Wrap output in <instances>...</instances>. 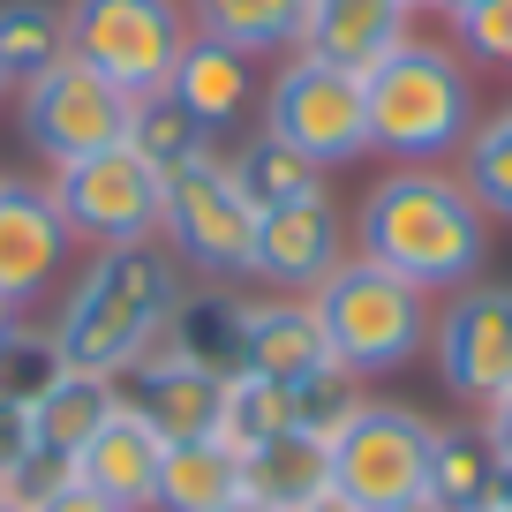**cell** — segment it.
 <instances>
[{
    "instance_id": "cell-1",
    "label": "cell",
    "mask_w": 512,
    "mask_h": 512,
    "mask_svg": "<svg viewBox=\"0 0 512 512\" xmlns=\"http://www.w3.org/2000/svg\"><path fill=\"white\" fill-rule=\"evenodd\" d=\"M354 256L384 264L422 294H460L490 264V211L452 166H392L354 204Z\"/></svg>"
},
{
    "instance_id": "cell-2",
    "label": "cell",
    "mask_w": 512,
    "mask_h": 512,
    "mask_svg": "<svg viewBox=\"0 0 512 512\" xmlns=\"http://www.w3.org/2000/svg\"><path fill=\"white\" fill-rule=\"evenodd\" d=\"M181 287H189V272L166 256V241L91 249V256H83V272H68L46 339H53V354H61L68 369H91V377L121 384L128 369L159 347Z\"/></svg>"
},
{
    "instance_id": "cell-3",
    "label": "cell",
    "mask_w": 512,
    "mask_h": 512,
    "mask_svg": "<svg viewBox=\"0 0 512 512\" xmlns=\"http://www.w3.org/2000/svg\"><path fill=\"white\" fill-rule=\"evenodd\" d=\"M362 106H369V151L392 166L460 159L482 121L475 68L445 38H400L377 68H362Z\"/></svg>"
},
{
    "instance_id": "cell-4",
    "label": "cell",
    "mask_w": 512,
    "mask_h": 512,
    "mask_svg": "<svg viewBox=\"0 0 512 512\" xmlns=\"http://www.w3.org/2000/svg\"><path fill=\"white\" fill-rule=\"evenodd\" d=\"M309 309H317V324H324L332 369H347L354 384L392 377V369H407L415 354H430V317H437L430 294L392 279L384 264H369V256H347V264L309 294Z\"/></svg>"
},
{
    "instance_id": "cell-5",
    "label": "cell",
    "mask_w": 512,
    "mask_h": 512,
    "mask_svg": "<svg viewBox=\"0 0 512 512\" xmlns=\"http://www.w3.org/2000/svg\"><path fill=\"white\" fill-rule=\"evenodd\" d=\"M68 61L98 68L121 98H159L189 53V0H61Z\"/></svg>"
},
{
    "instance_id": "cell-6",
    "label": "cell",
    "mask_w": 512,
    "mask_h": 512,
    "mask_svg": "<svg viewBox=\"0 0 512 512\" xmlns=\"http://www.w3.org/2000/svg\"><path fill=\"white\" fill-rule=\"evenodd\" d=\"M437 422L407 400H362L332 430V490L362 512H415L430 490Z\"/></svg>"
},
{
    "instance_id": "cell-7",
    "label": "cell",
    "mask_w": 512,
    "mask_h": 512,
    "mask_svg": "<svg viewBox=\"0 0 512 512\" xmlns=\"http://www.w3.org/2000/svg\"><path fill=\"white\" fill-rule=\"evenodd\" d=\"M256 106H264V136L302 151L324 174L347 159H369V106H362V76L354 68H332L317 53H287Z\"/></svg>"
},
{
    "instance_id": "cell-8",
    "label": "cell",
    "mask_w": 512,
    "mask_h": 512,
    "mask_svg": "<svg viewBox=\"0 0 512 512\" xmlns=\"http://www.w3.org/2000/svg\"><path fill=\"white\" fill-rule=\"evenodd\" d=\"M159 241L181 272H196L204 287H226V279H249V256H256V211L241 204L226 159L181 166L166 174V219H159Z\"/></svg>"
},
{
    "instance_id": "cell-9",
    "label": "cell",
    "mask_w": 512,
    "mask_h": 512,
    "mask_svg": "<svg viewBox=\"0 0 512 512\" xmlns=\"http://www.w3.org/2000/svg\"><path fill=\"white\" fill-rule=\"evenodd\" d=\"M46 189H53V204H61L76 249H136V241H159L166 174H151L128 144L98 151V159L61 166Z\"/></svg>"
},
{
    "instance_id": "cell-10",
    "label": "cell",
    "mask_w": 512,
    "mask_h": 512,
    "mask_svg": "<svg viewBox=\"0 0 512 512\" xmlns=\"http://www.w3.org/2000/svg\"><path fill=\"white\" fill-rule=\"evenodd\" d=\"M128 106L136 98H121L98 68L83 61H53L46 76L16 83V121H23V144L46 159V174H61V166L76 159H98V151H113L128 136Z\"/></svg>"
},
{
    "instance_id": "cell-11",
    "label": "cell",
    "mask_w": 512,
    "mask_h": 512,
    "mask_svg": "<svg viewBox=\"0 0 512 512\" xmlns=\"http://www.w3.org/2000/svg\"><path fill=\"white\" fill-rule=\"evenodd\" d=\"M430 362L437 384L467 407H490L512 384V287L505 279H475V287L445 294L430 317Z\"/></svg>"
},
{
    "instance_id": "cell-12",
    "label": "cell",
    "mask_w": 512,
    "mask_h": 512,
    "mask_svg": "<svg viewBox=\"0 0 512 512\" xmlns=\"http://www.w3.org/2000/svg\"><path fill=\"white\" fill-rule=\"evenodd\" d=\"M68 256H76V234H68L53 189L46 181H8L0 174V302L31 309V302H46V294H61Z\"/></svg>"
},
{
    "instance_id": "cell-13",
    "label": "cell",
    "mask_w": 512,
    "mask_h": 512,
    "mask_svg": "<svg viewBox=\"0 0 512 512\" xmlns=\"http://www.w3.org/2000/svg\"><path fill=\"white\" fill-rule=\"evenodd\" d=\"M354 256V226L332 196H309V204L264 211L256 219V256L249 279H264V294H317L324 279Z\"/></svg>"
},
{
    "instance_id": "cell-14",
    "label": "cell",
    "mask_w": 512,
    "mask_h": 512,
    "mask_svg": "<svg viewBox=\"0 0 512 512\" xmlns=\"http://www.w3.org/2000/svg\"><path fill=\"white\" fill-rule=\"evenodd\" d=\"M241 369L287 384V392H302L309 377L332 369V347H324V324L309 309V294H256V302H241Z\"/></svg>"
},
{
    "instance_id": "cell-15",
    "label": "cell",
    "mask_w": 512,
    "mask_h": 512,
    "mask_svg": "<svg viewBox=\"0 0 512 512\" xmlns=\"http://www.w3.org/2000/svg\"><path fill=\"white\" fill-rule=\"evenodd\" d=\"M159 460H166L159 422H151L144 407L121 392V407L98 422L91 445H83L68 467H76V482H91L98 497H113V505H128V512H151V490H159Z\"/></svg>"
},
{
    "instance_id": "cell-16",
    "label": "cell",
    "mask_w": 512,
    "mask_h": 512,
    "mask_svg": "<svg viewBox=\"0 0 512 512\" xmlns=\"http://www.w3.org/2000/svg\"><path fill=\"white\" fill-rule=\"evenodd\" d=\"M121 392L159 422L166 445H204V437H219V422H226V377L189 369V362H174V354H159V347L121 377Z\"/></svg>"
},
{
    "instance_id": "cell-17",
    "label": "cell",
    "mask_w": 512,
    "mask_h": 512,
    "mask_svg": "<svg viewBox=\"0 0 512 512\" xmlns=\"http://www.w3.org/2000/svg\"><path fill=\"white\" fill-rule=\"evenodd\" d=\"M415 38V8L407 0H302V53L332 68H377L384 53Z\"/></svg>"
},
{
    "instance_id": "cell-18",
    "label": "cell",
    "mask_w": 512,
    "mask_h": 512,
    "mask_svg": "<svg viewBox=\"0 0 512 512\" xmlns=\"http://www.w3.org/2000/svg\"><path fill=\"white\" fill-rule=\"evenodd\" d=\"M505 497V452L482 437V422H437L430 445V512H497Z\"/></svg>"
},
{
    "instance_id": "cell-19",
    "label": "cell",
    "mask_w": 512,
    "mask_h": 512,
    "mask_svg": "<svg viewBox=\"0 0 512 512\" xmlns=\"http://www.w3.org/2000/svg\"><path fill=\"white\" fill-rule=\"evenodd\" d=\"M159 354L211 369V377H234L241 369V294L234 287H181L174 317L159 332Z\"/></svg>"
},
{
    "instance_id": "cell-20",
    "label": "cell",
    "mask_w": 512,
    "mask_h": 512,
    "mask_svg": "<svg viewBox=\"0 0 512 512\" xmlns=\"http://www.w3.org/2000/svg\"><path fill=\"white\" fill-rule=\"evenodd\" d=\"M166 98H181V106L196 113V121L211 128V136H234L241 113L256 106V61H241V53L211 46V38H189V53H181L174 83H166Z\"/></svg>"
},
{
    "instance_id": "cell-21",
    "label": "cell",
    "mask_w": 512,
    "mask_h": 512,
    "mask_svg": "<svg viewBox=\"0 0 512 512\" xmlns=\"http://www.w3.org/2000/svg\"><path fill=\"white\" fill-rule=\"evenodd\" d=\"M113 407H121V384H113V377H91V369H68V362H61V369L46 377V392L31 400L38 452H46V460H76Z\"/></svg>"
},
{
    "instance_id": "cell-22",
    "label": "cell",
    "mask_w": 512,
    "mask_h": 512,
    "mask_svg": "<svg viewBox=\"0 0 512 512\" xmlns=\"http://www.w3.org/2000/svg\"><path fill=\"white\" fill-rule=\"evenodd\" d=\"M196 38L264 61V53H302V0H189Z\"/></svg>"
},
{
    "instance_id": "cell-23",
    "label": "cell",
    "mask_w": 512,
    "mask_h": 512,
    "mask_svg": "<svg viewBox=\"0 0 512 512\" xmlns=\"http://www.w3.org/2000/svg\"><path fill=\"white\" fill-rule=\"evenodd\" d=\"M249 490V467L226 437H204V445H166L159 460V490H151V512H219L226 497Z\"/></svg>"
},
{
    "instance_id": "cell-24",
    "label": "cell",
    "mask_w": 512,
    "mask_h": 512,
    "mask_svg": "<svg viewBox=\"0 0 512 512\" xmlns=\"http://www.w3.org/2000/svg\"><path fill=\"white\" fill-rule=\"evenodd\" d=\"M219 159H226V174H234L241 204H249L256 219H264V211H287V204H309V196H332V189H324V166H309L302 151L272 144L264 128L241 136L234 151H219Z\"/></svg>"
},
{
    "instance_id": "cell-25",
    "label": "cell",
    "mask_w": 512,
    "mask_h": 512,
    "mask_svg": "<svg viewBox=\"0 0 512 512\" xmlns=\"http://www.w3.org/2000/svg\"><path fill=\"white\" fill-rule=\"evenodd\" d=\"M241 467H249V490L256 497H272L279 512H302V505H317V497L332 490V437H317V430L294 422L287 437L256 445Z\"/></svg>"
},
{
    "instance_id": "cell-26",
    "label": "cell",
    "mask_w": 512,
    "mask_h": 512,
    "mask_svg": "<svg viewBox=\"0 0 512 512\" xmlns=\"http://www.w3.org/2000/svg\"><path fill=\"white\" fill-rule=\"evenodd\" d=\"M121 144L136 151L151 174H181V166L211 159V151H219V136H211V128L196 121L181 98L159 91V98H136V106H128V136H121Z\"/></svg>"
},
{
    "instance_id": "cell-27",
    "label": "cell",
    "mask_w": 512,
    "mask_h": 512,
    "mask_svg": "<svg viewBox=\"0 0 512 512\" xmlns=\"http://www.w3.org/2000/svg\"><path fill=\"white\" fill-rule=\"evenodd\" d=\"M68 61V8L61 0H0V76L31 83Z\"/></svg>"
},
{
    "instance_id": "cell-28",
    "label": "cell",
    "mask_w": 512,
    "mask_h": 512,
    "mask_svg": "<svg viewBox=\"0 0 512 512\" xmlns=\"http://www.w3.org/2000/svg\"><path fill=\"white\" fill-rule=\"evenodd\" d=\"M287 430H294V392H287V384H272V377L234 369V377H226V422H219V437L249 460L256 445H272V437H287Z\"/></svg>"
},
{
    "instance_id": "cell-29",
    "label": "cell",
    "mask_w": 512,
    "mask_h": 512,
    "mask_svg": "<svg viewBox=\"0 0 512 512\" xmlns=\"http://www.w3.org/2000/svg\"><path fill=\"white\" fill-rule=\"evenodd\" d=\"M460 181L490 219L512 226V98L475 121V136H467V151H460Z\"/></svg>"
},
{
    "instance_id": "cell-30",
    "label": "cell",
    "mask_w": 512,
    "mask_h": 512,
    "mask_svg": "<svg viewBox=\"0 0 512 512\" xmlns=\"http://www.w3.org/2000/svg\"><path fill=\"white\" fill-rule=\"evenodd\" d=\"M452 46H460L467 68H505L512 76V0H482L467 16H452Z\"/></svg>"
},
{
    "instance_id": "cell-31",
    "label": "cell",
    "mask_w": 512,
    "mask_h": 512,
    "mask_svg": "<svg viewBox=\"0 0 512 512\" xmlns=\"http://www.w3.org/2000/svg\"><path fill=\"white\" fill-rule=\"evenodd\" d=\"M362 400H369V392L347 377V369H324V377H309L302 392H294V422H302V430H317V437H332Z\"/></svg>"
},
{
    "instance_id": "cell-32",
    "label": "cell",
    "mask_w": 512,
    "mask_h": 512,
    "mask_svg": "<svg viewBox=\"0 0 512 512\" xmlns=\"http://www.w3.org/2000/svg\"><path fill=\"white\" fill-rule=\"evenodd\" d=\"M38 460V430H31V400L0 392V490H16L23 467Z\"/></svg>"
},
{
    "instance_id": "cell-33",
    "label": "cell",
    "mask_w": 512,
    "mask_h": 512,
    "mask_svg": "<svg viewBox=\"0 0 512 512\" xmlns=\"http://www.w3.org/2000/svg\"><path fill=\"white\" fill-rule=\"evenodd\" d=\"M31 512H128V505H113V497H98L91 482H76V475H68L61 490H46Z\"/></svg>"
},
{
    "instance_id": "cell-34",
    "label": "cell",
    "mask_w": 512,
    "mask_h": 512,
    "mask_svg": "<svg viewBox=\"0 0 512 512\" xmlns=\"http://www.w3.org/2000/svg\"><path fill=\"white\" fill-rule=\"evenodd\" d=\"M482 437H490V445L505 452V467H512V384L497 392L490 407H482Z\"/></svg>"
},
{
    "instance_id": "cell-35",
    "label": "cell",
    "mask_w": 512,
    "mask_h": 512,
    "mask_svg": "<svg viewBox=\"0 0 512 512\" xmlns=\"http://www.w3.org/2000/svg\"><path fill=\"white\" fill-rule=\"evenodd\" d=\"M23 332H31V324H23V309H8V302H0V354L16 347V339H23Z\"/></svg>"
},
{
    "instance_id": "cell-36",
    "label": "cell",
    "mask_w": 512,
    "mask_h": 512,
    "mask_svg": "<svg viewBox=\"0 0 512 512\" xmlns=\"http://www.w3.org/2000/svg\"><path fill=\"white\" fill-rule=\"evenodd\" d=\"M219 512H279V505H272V497H256V490H241V497H226Z\"/></svg>"
},
{
    "instance_id": "cell-37",
    "label": "cell",
    "mask_w": 512,
    "mask_h": 512,
    "mask_svg": "<svg viewBox=\"0 0 512 512\" xmlns=\"http://www.w3.org/2000/svg\"><path fill=\"white\" fill-rule=\"evenodd\" d=\"M302 512H362V505H347V497H339V490H324L317 505H302Z\"/></svg>"
},
{
    "instance_id": "cell-38",
    "label": "cell",
    "mask_w": 512,
    "mask_h": 512,
    "mask_svg": "<svg viewBox=\"0 0 512 512\" xmlns=\"http://www.w3.org/2000/svg\"><path fill=\"white\" fill-rule=\"evenodd\" d=\"M430 8H437L445 23H452V16H467V8H482V0H430Z\"/></svg>"
},
{
    "instance_id": "cell-39",
    "label": "cell",
    "mask_w": 512,
    "mask_h": 512,
    "mask_svg": "<svg viewBox=\"0 0 512 512\" xmlns=\"http://www.w3.org/2000/svg\"><path fill=\"white\" fill-rule=\"evenodd\" d=\"M0 512H31V505H23V497H16V490H0Z\"/></svg>"
},
{
    "instance_id": "cell-40",
    "label": "cell",
    "mask_w": 512,
    "mask_h": 512,
    "mask_svg": "<svg viewBox=\"0 0 512 512\" xmlns=\"http://www.w3.org/2000/svg\"><path fill=\"white\" fill-rule=\"evenodd\" d=\"M497 512H512V467H505V497H497Z\"/></svg>"
},
{
    "instance_id": "cell-41",
    "label": "cell",
    "mask_w": 512,
    "mask_h": 512,
    "mask_svg": "<svg viewBox=\"0 0 512 512\" xmlns=\"http://www.w3.org/2000/svg\"><path fill=\"white\" fill-rule=\"evenodd\" d=\"M8 91H16V83H8V76H0V98H8Z\"/></svg>"
},
{
    "instance_id": "cell-42",
    "label": "cell",
    "mask_w": 512,
    "mask_h": 512,
    "mask_svg": "<svg viewBox=\"0 0 512 512\" xmlns=\"http://www.w3.org/2000/svg\"><path fill=\"white\" fill-rule=\"evenodd\" d=\"M407 8H430V0H407Z\"/></svg>"
}]
</instances>
